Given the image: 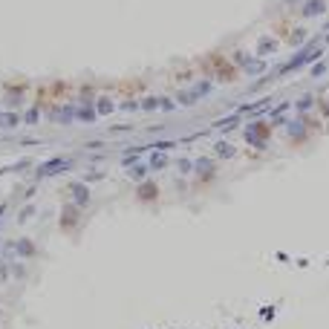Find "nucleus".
<instances>
[{"instance_id":"obj_1","label":"nucleus","mask_w":329,"mask_h":329,"mask_svg":"<svg viewBox=\"0 0 329 329\" xmlns=\"http://www.w3.org/2000/svg\"><path fill=\"white\" fill-rule=\"evenodd\" d=\"M315 58H320V49H317L315 44H303V47L294 52V58L289 61V64H283V67H280V72L303 70V67H309V64H315Z\"/></svg>"},{"instance_id":"obj_2","label":"nucleus","mask_w":329,"mask_h":329,"mask_svg":"<svg viewBox=\"0 0 329 329\" xmlns=\"http://www.w3.org/2000/svg\"><path fill=\"white\" fill-rule=\"evenodd\" d=\"M211 90H214L211 81H200V84H194L191 90H182V93H177V98H174V101H177L179 107H191V104H197L202 95H208Z\"/></svg>"},{"instance_id":"obj_3","label":"nucleus","mask_w":329,"mask_h":329,"mask_svg":"<svg viewBox=\"0 0 329 329\" xmlns=\"http://www.w3.org/2000/svg\"><path fill=\"white\" fill-rule=\"evenodd\" d=\"M237 64H240V70L248 72V75H263V72L269 70V61L266 58H257V55H246V52H237Z\"/></svg>"},{"instance_id":"obj_4","label":"nucleus","mask_w":329,"mask_h":329,"mask_svg":"<svg viewBox=\"0 0 329 329\" xmlns=\"http://www.w3.org/2000/svg\"><path fill=\"white\" fill-rule=\"evenodd\" d=\"M269 133H271V127L266 124V121H251V124L246 127V141L254 144V147H263V141H266Z\"/></svg>"},{"instance_id":"obj_5","label":"nucleus","mask_w":329,"mask_h":329,"mask_svg":"<svg viewBox=\"0 0 329 329\" xmlns=\"http://www.w3.org/2000/svg\"><path fill=\"white\" fill-rule=\"evenodd\" d=\"M300 15H303L306 21H315L320 15H326V0H306L303 6H300Z\"/></svg>"},{"instance_id":"obj_6","label":"nucleus","mask_w":329,"mask_h":329,"mask_svg":"<svg viewBox=\"0 0 329 329\" xmlns=\"http://www.w3.org/2000/svg\"><path fill=\"white\" fill-rule=\"evenodd\" d=\"M306 121L300 116H294V118H289V121H286V136H289V139L292 141H300L306 136Z\"/></svg>"},{"instance_id":"obj_7","label":"nucleus","mask_w":329,"mask_h":329,"mask_svg":"<svg viewBox=\"0 0 329 329\" xmlns=\"http://www.w3.org/2000/svg\"><path fill=\"white\" fill-rule=\"evenodd\" d=\"M277 47H280V44H277L274 38L263 35V38L257 41V52H254V55H257V58H266V55H274V52H277Z\"/></svg>"},{"instance_id":"obj_8","label":"nucleus","mask_w":329,"mask_h":329,"mask_svg":"<svg viewBox=\"0 0 329 329\" xmlns=\"http://www.w3.org/2000/svg\"><path fill=\"white\" fill-rule=\"evenodd\" d=\"M292 107H294V116L306 118V113H309V110L315 107V95H303V98H297V101H294Z\"/></svg>"},{"instance_id":"obj_9","label":"nucleus","mask_w":329,"mask_h":329,"mask_svg":"<svg viewBox=\"0 0 329 329\" xmlns=\"http://www.w3.org/2000/svg\"><path fill=\"white\" fill-rule=\"evenodd\" d=\"M234 144H228V141H217V147H214V156L217 159H231L234 156Z\"/></svg>"},{"instance_id":"obj_10","label":"nucleus","mask_w":329,"mask_h":329,"mask_svg":"<svg viewBox=\"0 0 329 329\" xmlns=\"http://www.w3.org/2000/svg\"><path fill=\"white\" fill-rule=\"evenodd\" d=\"M289 107H292L289 101H283V104H277V107H274V110L269 113V118H271V121H283V116L289 113Z\"/></svg>"},{"instance_id":"obj_11","label":"nucleus","mask_w":329,"mask_h":329,"mask_svg":"<svg viewBox=\"0 0 329 329\" xmlns=\"http://www.w3.org/2000/svg\"><path fill=\"white\" fill-rule=\"evenodd\" d=\"M113 110H116V104H113L110 98H98V101H95V113H101V116L113 113Z\"/></svg>"},{"instance_id":"obj_12","label":"nucleus","mask_w":329,"mask_h":329,"mask_svg":"<svg viewBox=\"0 0 329 329\" xmlns=\"http://www.w3.org/2000/svg\"><path fill=\"white\" fill-rule=\"evenodd\" d=\"M306 35H309L306 29H294L292 38H289V44H292V47H303V44H306Z\"/></svg>"},{"instance_id":"obj_13","label":"nucleus","mask_w":329,"mask_h":329,"mask_svg":"<svg viewBox=\"0 0 329 329\" xmlns=\"http://www.w3.org/2000/svg\"><path fill=\"white\" fill-rule=\"evenodd\" d=\"M72 194H75V202H78V205H84V202L90 200V191L84 188V185H72Z\"/></svg>"},{"instance_id":"obj_14","label":"nucleus","mask_w":329,"mask_h":329,"mask_svg":"<svg viewBox=\"0 0 329 329\" xmlns=\"http://www.w3.org/2000/svg\"><path fill=\"white\" fill-rule=\"evenodd\" d=\"M326 70H329L326 61H317V64H312V67H309V75H312V78H320Z\"/></svg>"},{"instance_id":"obj_15","label":"nucleus","mask_w":329,"mask_h":329,"mask_svg":"<svg viewBox=\"0 0 329 329\" xmlns=\"http://www.w3.org/2000/svg\"><path fill=\"white\" fill-rule=\"evenodd\" d=\"M194 168H197V174H211V171H214V162H211V159H197V162H194Z\"/></svg>"},{"instance_id":"obj_16","label":"nucleus","mask_w":329,"mask_h":329,"mask_svg":"<svg viewBox=\"0 0 329 329\" xmlns=\"http://www.w3.org/2000/svg\"><path fill=\"white\" fill-rule=\"evenodd\" d=\"M164 164H168V156H164V153H153L150 156V168L159 171V168H164Z\"/></svg>"},{"instance_id":"obj_17","label":"nucleus","mask_w":329,"mask_h":329,"mask_svg":"<svg viewBox=\"0 0 329 329\" xmlns=\"http://www.w3.org/2000/svg\"><path fill=\"white\" fill-rule=\"evenodd\" d=\"M0 124H3V127H9V130L18 127V116H3V118H0Z\"/></svg>"},{"instance_id":"obj_18","label":"nucleus","mask_w":329,"mask_h":329,"mask_svg":"<svg viewBox=\"0 0 329 329\" xmlns=\"http://www.w3.org/2000/svg\"><path fill=\"white\" fill-rule=\"evenodd\" d=\"M177 168H179V174H191L194 162H188V159H179V162H177Z\"/></svg>"},{"instance_id":"obj_19","label":"nucleus","mask_w":329,"mask_h":329,"mask_svg":"<svg viewBox=\"0 0 329 329\" xmlns=\"http://www.w3.org/2000/svg\"><path fill=\"white\" fill-rule=\"evenodd\" d=\"M317 104H320V110H323V113L329 116V101H317Z\"/></svg>"},{"instance_id":"obj_20","label":"nucleus","mask_w":329,"mask_h":329,"mask_svg":"<svg viewBox=\"0 0 329 329\" xmlns=\"http://www.w3.org/2000/svg\"><path fill=\"white\" fill-rule=\"evenodd\" d=\"M283 3H297V0H283Z\"/></svg>"}]
</instances>
